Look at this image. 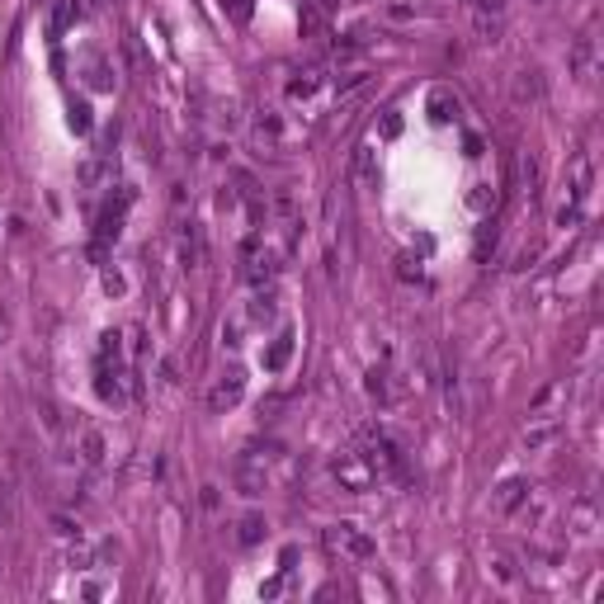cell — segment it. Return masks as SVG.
<instances>
[{
  "label": "cell",
  "instance_id": "6da1fadb",
  "mask_svg": "<svg viewBox=\"0 0 604 604\" xmlns=\"http://www.w3.org/2000/svg\"><path fill=\"white\" fill-rule=\"evenodd\" d=\"M359 453H364V463L373 467V477H401L406 472V458H401V448H397V439L387 434V429H378V425H364L359 429Z\"/></svg>",
  "mask_w": 604,
  "mask_h": 604
},
{
  "label": "cell",
  "instance_id": "7a4b0ae2",
  "mask_svg": "<svg viewBox=\"0 0 604 604\" xmlns=\"http://www.w3.org/2000/svg\"><path fill=\"white\" fill-rule=\"evenodd\" d=\"M132 199H137V189H132V184H118V199H109V208L99 213L95 241H90V260H95V265H104V260H109V246L123 237V222H127V208H132Z\"/></svg>",
  "mask_w": 604,
  "mask_h": 604
},
{
  "label": "cell",
  "instance_id": "3957f363",
  "mask_svg": "<svg viewBox=\"0 0 604 604\" xmlns=\"http://www.w3.org/2000/svg\"><path fill=\"white\" fill-rule=\"evenodd\" d=\"M331 482L340 486L345 496H364V491H373V467L364 463V453L359 448H345V453H335L331 458Z\"/></svg>",
  "mask_w": 604,
  "mask_h": 604
},
{
  "label": "cell",
  "instance_id": "277c9868",
  "mask_svg": "<svg viewBox=\"0 0 604 604\" xmlns=\"http://www.w3.org/2000/svg\"><path fill=\"white\" fill-rule=\"evenodd\" d=\"M326 548L335 557H345V562H373V553H378V543L368 539L359 524H331L326 529Z\"/></svg>",
  "mask_w": 604,
  "mask_h": 604
},
{
  "label": "cell",
  "instance_id": "5b68a950",
  "mask_svg": "<svg viewBox=\"0 0 604 604\" xmlns=\"http://www.w3.org/2000/svg\"><path fill=\"white\" fill-rule=\"evenodd\" d=\"M241 392H246V373L232 364V368H222V373H218L213 392H208V406H213V411H232V406L241 401Z\"/></svg>",
  "mask_w": 604,
  "mask_h": 604
},
{
  "label": "cell",
  "instance_id": "8992f818",
  "mask_svg": "<svg viewBox=\"0 0 604 604\" xmlns=\"http://www.w3.org/2000/svg\"><path fill=\"white\" fill-rule=\"evenodd\" d=\"M425 113H429V123H439V127L458 123V95H453L448 85H434L425 95Z\"/></svg>",
  "mask_w": 604,
  "mask_h": 604
},
{
  "label": "cell",
  "instance_id": "52a82bcc",
  "mask_svg": "<svg viewBox=\"0 0 604 604\" xmlns=\"http://www.w3.org/2000/svg\"><path fill=\"white\" fill-rule=\"evenodd\" d=\"M237 491L246 496V501H255V496L265 491V458H260V453H246V458L237 463Z\"/></svg>",
  "mask_w": 604,
  "mask_h": 604
},
{
  "label": "cell",
  "instance_id": "ba28073f",
  "mask_svg": "<svg viewBox=\"0 0 604 604\" xmlns=\"http://www.w3.org/2000/svg\"><path fill=\"white\" fill-rule=\"evenodd\" d=\"M255 142L265 146V151H279V146H284V118H279L274 109L255 113Z\"/></svg>",
  "mask_w": 604,
  "mask_h": 604
},
{
  "label": "cell",
  "instance_id": "9c48e42d",
  "mask_svg": "<svg viewBox=\"0 0 604 604\" xmlns=\"http://www.w3.org/2000/svg\"><path fill=\"white\" fill-rule=\"evenodd\" d=\"M529 501V482L524 477H510V482H501V486H496V515H510V510H520Z\"/></svg>",
  "mask_w": 604,
  "mask_h": 604
},
{
  "label": "cell",
  "instance_id": "30bf717a",
  "mask_svg": "<svg viewBox=\"0 0 604 604\" xmlns=\"http://www.w3.org/2000/svg\"><path fill=\"white\" fill-rule=\"evenodd\" d=\"M175 246H180V265H184V270H199V260H203V246H199V232H194V222H180V227H175Z\"/></svg>",
  "mask_w": 604,
  "mask_h": 604
},
{
  "label": "cell",
  "instance_id": "8fae6325",
  "mask_svg": "<svg viewBox=\"0 0 604 604\" xmlns=\"http://www.w3.org/2000/svg\"><path fill=\"white\" fill-rule=\"evenodd\" d=\"M95 392H99V401H109V406H123V382H118V368H109V364H99L95 368Z\"/></svg>",
  "mask_w": 604,
  "mask_h": 604
},
{
  "label": "cell",
  "instance_id": "7c38bea8",
  "mask_svg": "<svg viewBox=\"0 0 604 604\" xmlns=\"http://www.w3.org/2000/svg\"><path fill=\"white\" fill-rule=\"evenodd\" d=\"M274 312H279V293H274V284H255V298H251V307H246V317L251 321H274Z\"/></svg>",
  "mask_w": 604,
  "mask_h": 604
},
{
  "label": "cell",
  "instance_id": "4fadbf2b",
  "mask_svg": "<svg viewBox=\"0 0 604 604\" xmlns=\"http://www.w3.org/2000/svg\"><path fill=\"white\" fill-rule=\"evenodd\" d=\"M104 458H109L104 434H99V429H80V463H85V467H104Z\"/></svg>",
  "mask_w": 604,
  "mask_h": 604
},
{
  "label": "cell",
  "instance_id": "5bb4252c",
  "mask_svg": "<svg viewBox=\"0 0 604 604\" xmlns=\"http://www.w3.org/2000/svg\"><path fill=\"white\" fill-rule=\"evenodd\" d=\"M557 434H562V425H557L553 415H543L539 425H529V429H524V448H529V453H539V448H548V444H553Z\"/></svg>",
  "mask_w": 604,
  "mask_h": 604
},
{
  "label": "cell",
  "instance_id": "9a60e30c",
  "mask_svg": "<svg viewBox=\"0 0 604 604\" xmlns=\"http://www.w3.org/2000/svg\"><path fill=\"white\" fill-rule=\"evenodd\" d=\"M567 524H572L576 534H581V539H586V534H595V524H600V515H595V501H590V496H581V501L572 505V515H567Z\"/></svg>",
  "mask_w": 604,
  "mask_h": 604
},
{
  "label": "cell",
  "instance_id": "2e32d148",
  "mask_svg": "<svg viewBox=\"0 0 604 604\" xmlns=\"http://www.w3.org/2000/svg\"><path fill=\"white\" fill-rule=\"evenodd\" d=\"M104 175H109V151H95V156L80 165V184H85V189L104 184Z\"/></svg>",
  "mask_w": 604,
  "mask_h": 604
},
{
  "label": "cell",
  "instance_id": "e0dca14e",
  "mask_svg": "<svg viewBox=\"0 0 604 604\" xmlns=\"http://www.w3.org/2000/svg\"><path fill=\"white\" fill-rule=\"evenodd\" d=\"M590 66H595V38L581 33V38H576V48H572V71H576V76H590Z\"/></svg>",
  "mask_w": 604,
  "mask_h": 604
},
{
  "label": "cell",
  "instance_id": "ac0fdd59",
  "mask_svg": "<svg viewBox=\"0 0 604 604\" xmlns=\"http://www.w3.org/2000/svg\"><path fill=\"white\" fill-rule=\"evenodd\" d=\"M288 359H293V331H284V335H279V340L270 345V350H265V368H270V373H279Z\"/></svg>",
  "mask_w": 604,
  "mask_h": 604
},
{
  "label": "cell",
  "instance_id": "d6986e66",
  "mask_svg": "<svg viewBox=\"0 0 604 604\" xmlns=\"http://www.w3.org/2000/svg\"><path fill=\"white\" fill-rule=\"evenodd\" d=\"M265 529H270V524H265L260 515H246V520L237 524V543H241V548H255V543L265 539Z\"/></svg>",
  "mask_w": 604,
  "mask_h": 604
},
{
  "label": "cell",
  "instance_id": "ffe728a7",
  "mask_svg": "<svg viewBox=\"0 0 604 604\" xmlns=\"http://www.w3.org/2000/svg\"><path fill=\"white\" fill-rule=\"evenodd\" d=\"M321 85V71H302L298 80H288V99H312Z\"/></svg>",
  "mask_w": 604,
  "mask_h": 604
},
{
  "label": "cell",
  "instance_id": "44dd1931",
  "mask_svg": "<svg viewBox=\"0 0 604 604\" xmlns=\"http://www.w3.org/2000/svg\"><path fill=\"white\" fill-rule=\"evenodd\" d=\"M477 38L482 43H501V19L491 10H477Z\"/></svg>",
  "mask_w": 604,
  "mask_h": 604
},
{
  "label": "cell",
  "instance_id": "7402d4cb",
  "mask_svg": "<svg viewBox=\"0 0 604 604\" xmlns=\"http://www.w3.org/2000/svg\"><path fill=\"white\" fill-rule=\"evenodd\" d=\"M52 534L66 543H76L80 539V520H71V515H52Z\"/></svg>",
  "mask_w": 604,
  "mask_h": 604
},
{
  "label": "cell",
  "instance_id": "603a6c76",
  "mask_svg": "<svg viewBox=\"0 0 604 604\" xmlns=\"http://www.w3.org/2000/svg\"><path fill=\"white\" fill-rule=\"evenodd\" d=\"M71 15H76V5H71V0H57V10H52V38H62L66 33Z\"/></svg>",
  "mask_w": 604,
  "mask_h": 604
},
{
  "label": "cell",
  "instance_id": "cb8c5ba5",
  "mask_svg": "<svg viewBox=\"0 0 604 604\" xmlns=\"http://www.w3.org/2000/svg\"><path fill=\"white\" fill-rule=\"evenodd\" d=\"M66 567H71V572H85V567H95V553H90V548L76 539V548L66 553Z\"/></svg>",
  "mask_w": 604,
  "mask_h": 604
},
{
  "label": "cell",
  "instance_id": "d4e9b609",
  "mask_svg": "<svg viewBox=\"0 0 604 604\" xmlns=\"http://www.w3.org/2000/svg\"><path fill=\"white\" fill-rule=\"evenodd\" d=\"M520 184H524L529 194H534V184H539V161H534V151L520 156Z\"/></svg>",
  "mask_w": 604,
  "mask_h": 604
},
{
  "label": "cell",
  "instance_id": "484cf974",
  "mask_svg": "<svg viewBox=\"0 0 604 604\" xmlns=\"http://www.w3.org/2000/svg\"><path fill=\"white\" fill-rule=\"evenodd\" d=\"M354 170H359L368 184L378 180V170H373V146H359V151H354Z\"/></svg>",
  "mask_w": 604,
  "mask_h": 604
},
{
  "label": "cell",
  "instance_id": "4316f807",
  "mask_svg": "<svg viewBox=\"0 0 604 604\" xmlns=\"http://www.w3.org/2000/svg\"><path fill=\"white\" fill-rule=\"evenodd\" d=\"M496 237H501V232H496V218H491V222H482V227H477V255H482V260H486V251L496 246Z\"/></svg>",
  "mask_w": 604,
  "mask_h": 604
},
{
  "label": "cell",
  "instance_id": "83f0119b",
  "mask_svg": "<svg viewBox=\"0 0 604 604\" xmlns=\"http://www.w3.org/2000/svg\"><path fill=\"white\" fill-rule=\"evenodd\" d=\"M534 95H539V76H534V71H524V76L515 80V99L524 104V99H534Z\"/></svg>",
  "mask_w": 604,
  "mask_h": 604
},
{
  "label": "cell",
  "instance_id": "f1b7e54d",
  "mask_svg": "<svg viewBox=\"0 0 604 604\" xmlns=\"http://www.w3.org/2000/svg\"><path fill=\"white\" fill-rule=\"evenodd\" d=\"M71 127H76V132H90V104H85V99H71Z\"/></svg>",
  "mask_w": 604,
  "mask_h": 604
},
{
  "label": "cell",
  "instance_id": "f546056e",
  "mask_svg": "<svg viewBox=\"0 0 604 604\" xmlns=\"http://www.w3.org/2000/svg\"><path fill=\"white\" fill-rule=\"evenodd\" d=\"M90 85H95V90H113V76H109V66L99 62V57L90 62Z\"/></svg>",
  "mask_w": 604,
  "mask_h": 604
},
{
  "label": "cell",
  "instance_id": "4dcf8cb0",
  "mask_svg": "<svg viewBox=\"0 0 604 604\" xmlns=\"http://www.w3.org/2000/svg\"><path fill=\"white\" fill-rule=\"evenodd\" d=\"M368 392L378 401H387V373H382V368H368Z\"/></svg>",
  "mask_w": 604,
  "mask_h": 604
},
{
  "label": "cell",
  "instance_id": "1f68e13d",
  "mask_svg": "<svg viewBox=\"0 0 604 604\" xmlns=\"http://www.w3.org/2000/svg\"><path fill=\"white\" fill-rule=\"evenodd\" d=\"M486 189H491V184H472V199H467V203L477 208V213H486V208L496 203V194H486Z\"/></svg>",
  "mask_w": 604,
  "mask_h": 604
},
{
  "label": "cell",
  "instance_id": "d6a6232c",
  "mask_svg": "<svg viewBox=\"0 0 604 604\" xmlns=\"http://www.w3.org/2000/svg\"><path fill=\"white\" fill-rule=\"evenodd\" d=\"M491 567H496V576H501L505 586H510V581H515V562H510L505 553H496V557H491Z\"/></svg>",
  "mask_w": 604,
  "mask_h": 604
},
{
  "label": "cell",
  "instance_id": "836d02e7",
  "mask_svg": "<svg viewBox=\"0 0 604 604\" xmlns=\"http://www.w3.org/2000/svg\"><path fill=\"white\" fill-rule=\"evenodd\" d=\"M222 345H227V350H237V345H241V321L222 326Z\"/></svg>",
  "mask_w": 604,
  "mask_h": 604
},
{
  "label": "cell",
  "instance_id": "e575fe53",
  "mask_svg": "<svg viewBox=\"0 0 604 604\" xmlns=\"http://www.w3.org/2000/svg\"><path fill=\"white\" fill-rule=\"evenodd\" d=\"M397 132H401V118L397 113H387V118H382V137H397Z\"/></svg>",
  "mask_w": 604,
  "mask_h": 604
},
{
  "label": "cell",
  "instance_id": "d590c367",
  "mask_svg": "<svg viewBox=\"0 0 604 604\" xmlns=\"http://www.w3.org/2000/svg\"><path fill=\"white\" fill-rule=\"evenodd\" d=\"M104 288H109V293H123V274H113V270H104Z\"/></svg>",
  "mask_w": 604,
  "mask_h": 604
},
{
  "label": "cell",
  "instance_id": "8d00e7d4",
  "mask_svg": "<svg viewBox=\"0 0 604 604\" xmlns=\"http://www.w3.org/2000/svg\"><path fill=\"white\" fill-rule=\"evenodd\" d=\"M232 15L246 24V19H251V0H232Z\"/></svg>",
  "mask_w": 604,
  "mask_h": 604
},
{
  "label": "cell",
  "instance_id": "74e56055",
  "mask_svg": "<svg viewBox=\"0 0 604 604\" xmlns=\"http://www.w3.org/2000/svg\"><path fill=\"white\" fill-rule=\"evenodd\" d=\"M279 590H284V581H279V576H274V581H265V586H260V595H270V600H274V595H279Z\"/></svg>",
  "mask_w": 604,
  "mask_h": 604
},
{
  "label": "cell",
  "instance_id": "f35d334b",
  "mask_svg": "<svg viewBox=\"0 0 604 604\" xmlns=\"http://www.w3.org/2000/svg\"><path fill=\"white\" fill-rule=\"evenodd\" d=\"M472 5H477V10H491V15H496V10H501L505 0H472Z\"/></svg>",
  "mask_w": 604,
  "mask_h": 604
}]
</instances>
